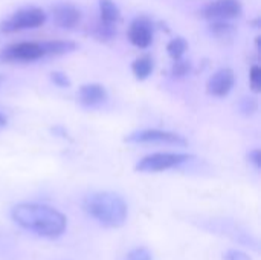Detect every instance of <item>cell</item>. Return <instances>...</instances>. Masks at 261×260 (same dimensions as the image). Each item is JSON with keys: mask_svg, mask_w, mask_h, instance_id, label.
I'll use <instances>...</instances> for the list:
<instances>
[{"mask_svg": "<svg viewBox=\"0 0 261 260\" xmlns=\"http://www.w3.org/2000/svg\"><path fill=\"white\" fill-rule=\"evenodd\" d=\"M187 49H188V43L184 37H176V38L170 40L167 44V52L173 60L182 58L184 54L187 52Z\"/></svg>", "mask_w": 261, "mask_h": 260, "instance_id": "9a60e30c", "label": "cell"}, {"mask_svg": "<svg viewBox=\"0 0 261 260\" xmlns=\"http://www.w3.org/2000/svg\"><path fill=\"white\" fill-rule=\"evenodd\" d=\"M47 20V14L41 8H21L12 12L8 18L0 23V31L5 34L21 32L28 29H37L43 26Z\"/></svg>", "mask_w": 261, "mask_h": 260, "instance_id": "277c9868", "label": "cell"}, {"mask_svg": "<svg viewBox=\"0 0 261 260\" xmlns=\"http://www.w3.org/2000/svg\"><path fill=\"white\" fill-rule=\"evenodd\" d=\"M11 218L23 230L47 239L60 238L67 228V218L46 204H17L11 208Z\"/></svg>", "mask_w": 261, "mask_h": 260, "instance_id": "6da1fadb", "label": "cell"}, {"mask_svg": "<svg viewBox=\"0 0 261 260\" xmlns=\"http://www.w3.org/2000/svg\"><path fill=\"white\" fill-rule=\"evenodd\" d=\"M83 210L96 222L109 228H119L128 218V205L122 196L113 192H95L81 204Z\"/></svg>", "mask_w": 261, "mask_h": 260, "instance_id": "7a4b0ae2", "label": "cell"}, {"mask_svg": "<svg viewBox=\"0 0 261 260\" xmlns=\"http://www.w3.org/2000/svg\"><path fill=\"white\" fill-rule=\"evenodd\" d=\"M6 124H8V118L0 112V129H5V127H6Z\"/></svg>", "mask_w": 261, "mask_h": 260, "instance_id": "cb8c5ba5", "label": "cell"}, {"mask_svg": "<svg viewBox=\"0 0 261 260\" xmlns=\"http://www.w3.org/2000/svg\"><path fill=\"white\" fill-rule=\"evenodd\" d=\"M52 20L61 29H72L81 21V11L72 3H57L52 6Z\"/></svg>", "mask_w": 261, "mask_h": 260, "instance_id": "30bf717a", "label": "cell"}, {"mask_svg": "<svg viewBox=\"0 0 261 260\" xmlns=\"http://www.w3.org/2000/svg\"><path fill=\"white\" fill-rule=\"evenodd\" d=\"M190 72V61H184V60H174L173 64V75L174 77H184Z\"/></svg>", "mask_w": 261, "mask_h": 260, "instance_id": "d6986e66", "label": "cell"}, {"mask_svg": "<svg viewBox=\"0 0 261 260\" xmlns=\"http://www.w3.org/2000/svg\"><path fill=\"white\" fill-rule=\"evenodd\" d=\"M248 159H249V162H252L257 169H260L261 167V152L258 149L251 150V152L248 153Z\"/></svg>", "mask_w": 261, "mask_h": 260, "instance_id": "603a6c76", "label": "cell"}, {"mask_svg": "<svg viewBox=\"0 0 261 260\" xmlns=\"http://www.w3.org/2000/svg\"><path fill=\"white\" fill-rule=\"evenodd\" d=\"M41 46L44 49V55H54V57L70 54L76 49V44L69 40H49V41H43Z\"/></svg>", "mask_w": 261, "mask_h": 260, "instance_id": "4fadbf2b", "label": "cell"}, {"mask_svg": "<svg viewBox=\"0 0 261 260\" xmlns=\"http://www.w3.org/2000/svg\"><path fill=\"white\" fill-rule=\"evenodd\" d=\"M240 110L246 115H252L258 110V104L254 98H243L240 104Z\"/></svg>", "mask_w": 261, "mask_h": 260, "instance_id": "44dd1931", "label": "cell"}, {"mask_svg": "<svg viewBox=\"0 0 261 260\" xmlns=\"http://www.w3.org/2000/svg\"><path fill=\"white\" fill-rule=\"evenodd\" d=\"M78 100L86 107H98L109 100L107 89L99 83L83 84L78 90Z\"/></svg>", "mask_w": 261, "mask_h": 260, "instance_id": "8fae6325", "label": "cell"}, {"mask_svg": "<svg viewBox=\"0 0 261 260\" xmlns=\"http://www.w3.org/2000/svg\"><path fill=\"white\" fill-rule=\"evenodd\" d=\"M249 80H251V87H252V90L258 93L261 90V69L257 64L251 67Z\"/></svg>", "mask_w": 261, "mask_h": 260, "instance_id": "ac0fdd59", "label": "cell"}, {"mask_svg": "<svg viewBox=\"0 0 261 260\" xmlns=\"http://www.w3.org/2000/svg\"><path fill=\"white\" fill-rule=\"evenodd\" d=\"M124 141L128 144H158V146H176V147L188 146L185 136L161 129H141L128 133L124 138Z\"/></svg>", "mask_w": 261, "mask_h": 260, "instance_id": "5b68a950", "label": "cell"}, {"mask_svg": "<svg viewBox=\"0 0 261 260\" xmlns=\"http://www.w3.org/2000/svg\"><path fill=\"white\" fill-rule=\"evenodd\" d=\"M50 80H52V83H54L55 86H58V87H70V80H69V77H67L66 74H63V72H58V70L52 72V74H50Z\"/></svg>", "mask_w": 261, "mask_h": 260, "instance_id": "ffe728a7", "label": "cell"}, {"mask_svg": "<svg viewBox=\"0 0 261 260\" xmlns=\"http://www.w3.org/2000/svg\"><path fill=\"white\" fill-rule=\"evenodd\" d=\"M194 159L190 153H179V152H158L144 156L141 161H138L135 170L141 173H159L167 172L176 167H180L187 162Z\"/></svg>", "mask_w": 261, "mask_h": 260, "instance_id": "3957f363", "label": "cell"}, {"mask_svg": "<svg viewBox=\"0 0 261 260\" xmlns=\"http://www.w3.org/2000/svg\"><path fill=\"white\" fill-rule=\"evenodd\" d=\"M154 69V63H153V58L148 57V55H142V57H138L133 63H132V72L135 75L136 80H147L151 72Z\"/></svg>", "mask_w": 261, "mask_h": 260, "instance_id": "5bb4252c", "label": "cell"}, {"mask_svg": "<svg viewBox=\"0 0 261 260\" xmlns=\"http://www.w3.org/2000/svg\"><path fill=\"white\" fill-rule=\"evenodd\" d=\"M234 84H236L234 70L231 67H222L210 77V80L206 83V92L211 97L225 98L226 95H229Z\"/></svg>", "mask_w": 261, "mask_h": 260, "instance_id": "ba28073f", "label": "cell"}, {"mask_svg": "<svg viewBox=\"0 0 261 260\" xmlns=\"http://www.w3.org/2000/svg\"><path fill=\"white\" fill-rule=\"evenodd\" d=\"M153 23L150 18L141 15L136 17L128 28V40L133 46L139 48V49H147L151 43H153Z\"/></svg>", "mask_w": 261, "mask_h": 260, "instance_id": "9c48e42d", "label": "cell"}, {"mask_svg": "<svg viewBox=\"0 0 261 260\" xmlns=\"http://www.w3.org/2000/svg\"><path fill=\"white\" fill-rule=\"evenodd\" d=\"M202 15L211 21H229L243 15V5L240 0H214L203 8Z\"/></svg>", "mask_w": 261, "mask_h": 260, "instance_id": "8992f818", "label": "cell"}, {"mask_svg": "<svg viewBox=\"0 0 261 260\" xmlns=\"http://www.w3.org/2000/svg\"><path fill=\"white\" fill-rule=\"evenodd\" d=\"M223 260H252L246 253L239 251V250H228L223 254Z\"/></svg>", "mask_w": 261, "mask_h": 260, "instance_id": "7402d4cb", "label": "cell"}, {"mask_svg": "<svg viewBox=\"0 0 261 260\" xmlns=\"http://www.w3.org/2000/svg\"><path fill=\"white\" fill-rule=\"evenodd\" d=\"M46 57L41 43L35 41H21L9 44L8 48L2 49L0 58L5 61H35Z\"/></svg>", "mask_w": 261, "mask_h": 260, "instance_id": "52a82bcc", "label": "cell"}, {"mask_svg": "<svg viewBox=\"0 0 261 260\" xmlns=\"http://www.w3.org/2000/svg\"><path fill=\"white\" fill-rule=\"evenodd\" d=\"M211 31L217 37H228L234 32V26L229 25L228 21H213L211 23Z\"/></svg>", "mask_w": 261, "mask_h": 260, "instance_id": "2e32d148", "label": "cell"}, {"mask_svg": "<svg viewBox=\"0 0 261 260\" xmlns=\"http://www.w3.org/2000/svg\"><path fill=\"white\" fill-rule=\"evenodd\" d=\"M124 260H153V254L148 248L138 247V248L130 250Z\"/></svg>", "mask_w": 261, "mask_h": 260, "instance_id": "e0dca14e", "label": "cell"}, {"mask_svg": "<svg viewBox=\"0 0 261 260\" xmlns=\"http://www.w3.org/2000/svg\"><path fill=\"white\" fill-rule=\"evenodd\" d=\"M98 8H99V17L102 23L113 26L121 20V11L113 0H99Z\"/></svg>", "mask_w": 261, "mask_h": 260, "instance_id": "7c38bea8", "label": "cell"}]
</instances>
